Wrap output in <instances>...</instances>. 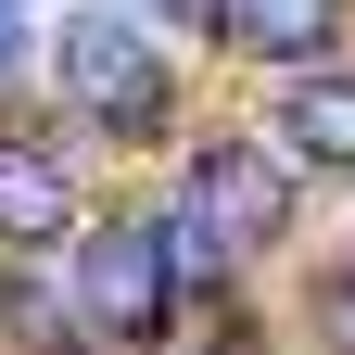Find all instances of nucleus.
Here are the masks:
<instances>
[{
    "mask_svg": "<svg viewBox=\"0 0 355 355\" xmlns=\"http://www.w3.org/2000/svg\"><path fill=\"white\" fill-rule=\"evenodd\" d=\"M178 266H229V254H266L292 229V165L254 153V140H203L191 153V191H178Z\"/></svg>",
    "mask_w": 355,
    "mask_h": 355,
    "instance_id": "f257e3e1",
    "label": "nucleus"
},
{
    "mask_svg": "<svg viewBox=\"0 0 355 355\" xmlns=\"http://www.w3.org/2000/svg\"><path fill=\"white\" fill-rule=\"evenodd\" d=\"M165 304H178V229L165 216H102L76 241V318L102 343H153Z\"/></svg>",
    "mask_w": 355,
    "mask_h": 355,
    "instance_id": "f03ea898",
    "label": "nucleus"
},
{
    "mask_svg": "<svg viewBox=\"0 0 355 355\" xmlns=\"http://www.w3.org/2000/svg\"><path fill=\"white\" fill-rule=\"evenodd\" d=\"M64 102L89 127H114V140H153V127L178 114V89L153 64V26H127V13H76L64 26Z\"/></svg>",
    "mask_w": 355,
    "mask_h": 355,
    "instance_id": "7ed1b4c3",
    "label": "nucleus"
},
{
    "mask_svg": "<svg viewBox=\"0 0 355 355\" xmlns=\"http://www.w3.org/2000/svg\"><path fill=\"white\" fill-rule=\"evenodd\" d=\"M64 216H76L64 165L38 153V140H0V241H13V254H38V241L64 229Z\"/></svg>",
    "mask_w": 355,
    "mask_h": 355,
    "instance_id": "20e7f679",
    "label": "nucleus"
},
{
    "mask_svg": "<svg viewBox=\"0 0 355 355\" xmlns=\"http://www.w3.org/2000/svg\"><path fill=\"white\" fill-rule=\"evenodd\" d=\"M330 26H343V0H229V38L266 51V64H318Z\"/></svg>",
    "mask_w": 355,
    "mask_h": 355,
    "instance_id": "39448f33",
    "label": "nucleus"
},
{
    "mask_svg": "<svg viewBox=\"0 0 355 355\" xmlns=\"http://www.w3.org/2000/svg\"><path fill=\"white\" fill-rule=\"evenodd\" d=\"M279 127L304 165H355V76H292L279 89Z\"/></svg>",
    "mask_w": 355,
    "mask_h": 355,
    "instance_id": "423d86ee",
    "label": "nucleus"
},
{
    "mask_svg": "<svg viewBox=\"0 0 355 355\" xmlns=\"http://www.w3.org/2000/svg\"><path fill=\"white\" fill-rule=\"evenodd\" d=\"M165 13H178V26H216V38H229V0H165Z\"/></svg>",
    "mask_w": 355,
    "mask_h": 355,
    "instance_id": "0eeeda50",
    "label": "nucleus"
},
{
    "mask_svg": "<svg viewBox=\"0 0 355 355\" xmlns=\"http://www.w3.org/2000/svg\"><path fill=\"white\" fill-rule=\"evenodd\" d=\"M0 13H13V0H0ZM0 51H13V26H0Z\"/></svg>",
    "mask_w": 355,
    "mask_h": 355,
    "instance_id": "6e6552de",
    "label": "nucleus"
}]
</instances>
